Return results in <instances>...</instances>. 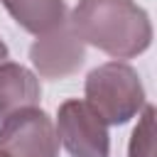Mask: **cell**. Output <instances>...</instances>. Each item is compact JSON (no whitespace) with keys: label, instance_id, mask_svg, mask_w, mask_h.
Returning <instances> with one entry per match:
<instances>
[{"label":"cell","instance_id":"6da1fadb","mask_svg":"<svg viewBox=\"0 0 157 157\" xmlns=\"http://www.w3.org/2000/svg\"><path fill=\"white\" fill-rule=\"evenodd\" d=\"M69 25L83 44L113 59H132L150 49L152 22L135 0H78Z\"/></svg>","mask_w":157,"mask_h":157},{"label":"cell","instance_id":"7a4b0ae2","mask_svg":"<svg viewBox=\"0 0 157 157\" xmlns=\"http://www.w3.org/2000/svg\"><path fill=\"white\" fill-rule=\"evenodd\" d=\"M83 93L86 103L105 120V125H125L145 108L140 74L125 61H105L88 71Z\"/></svg>","mask_w":157,"mask_h":157},{"label":"cell","instance_id":"3957f363","mask_svg":"<svg viewBox=\"0 0 157 157\" xmlns=\"http://www.w3.org/2000/svg\"><path fill=\"white\" fill-rule=\"evenodd\" d=\"M0 152L7 157H59L52 118L39 108H20L0 120Z\"/></svg>","mask_w":157,"mask_h":157},{"label":"cell","instance_id":"277c9868","mask_svg":"<svg viewBox=\"0 0 157 157\" xmlns=\"http://www.w3.org/2000/svg\"><path fill=\"white\" fill-rule=\"evenodd\" d=\"M56 137L71 157H108L110 135L105 120L78 98H69L56 110Z\"/></svg>","mask_w":157,"mask_h":157},{"label":"cell","instance_id":"5b68a950","mask_svg":"<svg viewBox=\"0 0 157 157\" xmlns=\"http://www.w3.org/2000/svg\"><path fill=\"white\" fill-rule=\"evenodd\" d=\"M29 59L42 78L56 81L81 69L86 59V47L66 17V22H61L52 32H44L34 39V44L29 47Z\"/></svg>","mask_w":157,"mask_h":157},{"label":"cell","instance_id":"8992f818","mask_svg":"<svg viewBox=\"0 0 157 157\" xmlns=\"http://www.w3.org/2000/svg\"><path fill=\"white\" fill-rule=\"evenodd\" d=\"M39 98L42 86L34 71L15 61L0 64V120L20 108L39 105Z\"/></svg>","mask_w":157,"mask_h":157},{"label":"cell","instance_id":"52a82bcc","mask_svg":"<svg viewBox=\"0 0 157 157\" xmlns=\"http://www.w3.org/2000/svg\"><path fill=\"white\" fill-rule=\"evenodd\" d=\"M10 17L29 34H44L66 22L64 0H0Z\"/></svg>","mask_w":157,"mask_h":157},{"label":"cell","instance_id":"ba28073f","mask_svg":"<svg viewBox=\"0 0 157 157\" xmlns=\"http://www.w3.org/2000/svg\"><path fill=\"white\" fill-rule=\"evenodd\" d=\"M128 157H155V105L142 108V115L130 135Z\"/></svg>","mask_w":157,"mask_h":157},{"label":"cell","instance_id":"9c48e42d","mask_svg":"<svg viewBox=\"0 0 157 157\" xmlns=\"http://www.w3.org/2000/svg\"><path fill=\"white\" fill-rule=\"evenodd\" d=\"M7 56H10V49H7V44L0 39V64H2V61H7Z\"/></svg>","mask_w":157,"mask_h":157},{"label":"cell","instance_id":"30bf717a","mask_svg":"<svg viewBox=\"0 0 157 157\" xmlns=\"http://www.w3.org/2000/svg\"><path fill=\"white\" fill-rule=\"evenodd\" d=\"M0 157H7V155H5V152H0Z\"/></svg>","mask_w":157,"mask_h":157}]
</instances>
